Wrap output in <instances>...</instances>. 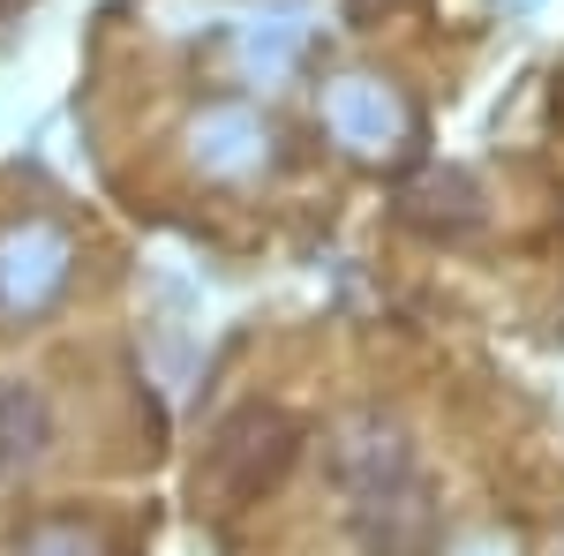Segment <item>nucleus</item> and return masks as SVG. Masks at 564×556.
Listing matches in <instances>:
<instances>
[{"label": "nucleus", "instance_id": "1", "mask_svg": "<svg viewBox=\"0 0 564 556\" xmlns=\"http://www.w3.org/2000/svg\"><path fill=\"white\" fill-rule=\"evenodd\" d=\"M332 481L347 497V534L361 556H436L444 504L422 473L414 436L384 414H347L332 428Z\"/></svg>", "mask_w": 564, "mask_h": 556}, {"label": "nucleus", "instance_id": "4", "mask_svg": "<svg viewBox=\"0 0 564 556\" xmlns=\"http://www.w3.org/2000/svg\"><path fill=\"white\" fill-rule=\"evenodd\" d=\"M324 113H332V129L347 135L354 151H384L391 129H414V113H406L384 84H369V76H347V84L332 90V106H324Z\"/></svg>", "mask_w": 564, "mask_h": 556}, {"label": "nucleus", "instance_id": "5", "mask_svg": "<svg viewBox=\"0 0 564 556\" xmlns=\"http://www.w3.org/2000/svg\"><path fill=\"white\" fill-rule=\"evenodd\" d=\"M45 444H53V406H45V391L0 377V473L39 467Z\"/></svg>", "mask_w": 564, "mask_h": 556}, {"label": "nucleus", "instance_id": "7", "mask_svg": "<svg viewBox=\"0 0 564 556\" xmlns=\"http://www.w3.org/2000/svg\"><path fill=\"white\" fill-rule=\"evenodd\" d=\"M0 8H8V0H0Z\"/></svg>", "mask_w": 564, "mask_h": 556}, {"label": "nucleus", "instance_id": "6", "mask_svg": "<svg viewBox=\"0 0 564 556\" xmlns=\"http://www.w3.org/2000/svg\"><path fill=\"white\" fill-rule=\"evenodd\" d=\"M15 556H106V542H98L90 526H76V519H53V526H39Z\"/></svg>", "mask_w": 564, "mask_h": 556}, {"label": "nucleus", "instance_id": "3", "mask_svg": "<svg viewBox=\"0 0 564 556\" xmlns=\"http://www.w3.org/2000/svg\"><path fill=\"white\" fill-rule=\"evenodd\" d=\"M68 271H76V249H68L61 226H45V218L8 226V233H0V316H8V324L45 316L53 301L68 294Z\"/></svg>", "mask_w": 564, "mask_h": 556}, {"label": "nucleus", "instance_id": "2", "mask_svg": "<svg viewBox=\"0 0 564 556\" xmlns=\"http://www.w3.org/2000/svg\"><path fill=\"white\" fill-rule=\"evenodd\" d=\"M294 451H302V422L286 406H241V414L218 422L196 489H212L218 504H257L263 489H279V473L294 467Z\"/></svg>", "mask_w": 564, "mask_h": 556}]
</instances>
